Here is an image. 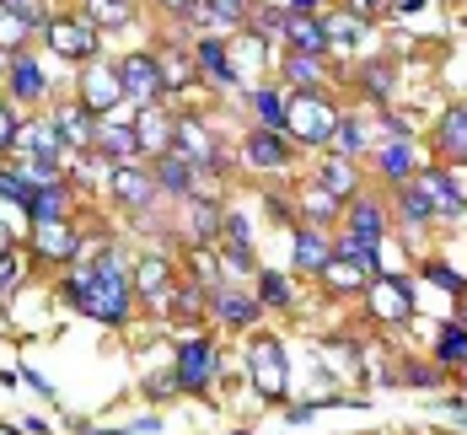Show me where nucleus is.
<instances>
[{"mask_svg":"<svg viewBox=\"0 0 467 435\" xmlns=\"http://www.w3.org/2000/svg\"><path fill=\"white\" fill-rule=\"evenodd\" d=\"M65 306H76V312H87L97 323H108V328H119V323H130V312H135V269H124V253H102L92 264H81L65 285Z\"/></svg>","mask_w":467,"mask_h":435,"instance_id":"f257e3e1","label":"nucleus"},{"mask_svg":"<svg viewBox=\"0 0 467 435\" xmlns=\"http://www.w3.org/2000/svg\"><path fill=\"white\" fill-rule=\"evenodd\" d=\"M247 382L258 387L264 403H285L290 398V360H285V344L275 334H258L247 338Z\"/></svg>","mask_w":467,"mask_h":435,"instance_id":"f03ea898","label":"nucleus"},{"mask_svg":"<svg viewBox=\"0 0 467 435\" xmlns=\"http://www.w3.org/2000/svg\"><path fill=\"white\" fill-rule=\"evenodd\" d=\"M333 124H338V108L327 92H290V119H285V135L296 145H327L333 140Z\"/></svg>","mask_w":467,"mask_h":435,"instance_id":"7ed1b4c3","label":"nucleus"},{"mask_svg":"<svg viewBox=\"0 0 467 435\" xmlns=\"http://www.w3.org/2000/svg\"><path fill=\"white\" fill-rule=\"evenodd\" d=\"M172 371H178V387H183V392H193V398H210V392H215V377H221V349H215L204 334H193V338H183V344H178Z\"/></svg>","mask_w":467,"mask_h":435,"instance_id":"20e7f679","label":"nucleus"},{"mask_svg":"<svg viewBox=\"0 0 467 435\" xmlns=\"http://www.w3.org/2000/svg\"><path fill=\"white\" fill-rule=\"evenodd\" d=\"M424 189V199H430V210H435V221H462L467 215V183L462 172H451L446 161H430V167H420V178H414Z\"/></svg>","mask_w":467,"mask_h":435,"instance_id":"39448f33","label":"nucleus"},{"mask_svg":"<svg viewBox=\"0 0 467 435\" xmlns=\"http://www.w3.org/2000/svg\"><path fill=\"white\" fill-rule=\"evenodd\" d=\"M97 38H102V27H97L92 16L81 11V16H48L44 27V44L59 54V59H76V65H87V59H97Z\"/></svg>","mask_w":467,"mask_h":435,"instance_id":"423d86ee","label":"nucleus"},{"mask_svg":"<svg viewBox=\"0 0 467 435\" xmlns=\"http://www.w3.org/2000/svg\"><path fill=\"white\" fill-rule=\"evenodd\" d=\"M172 150H183L188 161L199 167V172H226V156H221V135L210 129V119H199V113H178V140Z\"/></svg>","mask_w":467,"mask_h":435,"instance_id":"0eeeda50","label":"nucleus"},{"mask_svg":"<svg viewBox=\"0 0 467 435\" xmlns=\"http://www.w3.org/2000/svg\"><path fill=\"white\" fill-rule=\"evenodd\" d=\"M119 81H124V97H130L135 108H150V102H161V97H167L161 59H156V54H145V48H135V54H124V59H119Z\"/></svg>","mask_w":467,"mask_h":435,"instance_id":"6e6552de","label":"nucleus"},{"mask_svg":"<svg viewBox=\"0 0 467 435\" xmlns=\"http://www.w3.org/2000/svg\"><path fill=\"white\" fill-rule=\"evenodd\" d=\"M183 242L188 247H215L221 232H226V204L215 193H188L183 199Z\"/></svg>","mask_w":467,"mask_h":435,"instance_id":"1a4fd4ad","label":"nucleus"},{"mask_svg":"<svg viewBox=\"0 0 467 435\" xmlns=\"http://www.w3.org/2000/svg\"><path fill=\"white\" fill-rule=\"evenodd\" d=\"M210 317H215L221 328H232V334H253L258 317H264V301L242 285H215L210 290Z\"/></svg>","mask_w":467,"mask_h":435,"instance_id":"9d476101","label":"nucleus"},{"mask_svg":"<svg viewBox=\"0 0 467 435\" xmlns=\"http://www.w3.org/2000/svg\"><path fill=\"white\" fill-rule=\"evenodd\" d=\"M366 312H371L376 323H387V328L409 323V317H414V290H409V280L376 274L371 285H366Z\"/></svg>","mask_w":467,"mask_h":435,"instance_id":"9b49d317","label":"nucleus"},{"mask_svg":"<svg viewBox=\"0 0 467 435\" xmlns=\"http://www.w3.org/2000/svg\"><path fill=\"white\" fill-rule=\"evenodd\" d=\"M242 156H247V167H253V172H285V167L296 161V140L280 135V129L253 124V129L242 135Z\"/></svg>","mask_w":467,"mask_h":435,"instance_id":"f8f14e48","label":"nucleus"},{"mask_svg":"<svg viewBox=\"0 0 467 435\" xmlns=\"http://www.w3.org/2000/svg\"><path fill=\"white\" fill-rule=\"evenodd\" d=\"M172 290H178V269H172V258H167V253H140V264H135V295H140L145 306L167 312Z\"/></svg>","mask_w":467,"mask_h":435,"instance_id":"ddd939ff","label":"nucleus"},{"mask_svg":"<svg viewBox=\"0 0 467 435\" xmlns=\"http://www.w3.org/2000/svg\"><path fill=\"white\" fill-rule=\"evenodd\" d=\"M81 102L92 108L97 119H102V113H113V108L124 102L119 59H87V70H81Z\"/></svg>","mask_w":467,"mask_h":435,"instance_id":"4468645a","label":"nucleus"},{"mask_svg":"<svg viewBox=\"0 0 467 435\" xmlns=\"http://www.w3.org/2000/svg\"><path fill=\"white\" fill-rule=\"evenodd\" d=\"M108 189H113V199L119 204H130L135 215H145L150 204H156V172L150 167H140V161H119L113 172H108Z\"/></svg>","mask_w":467,"mask_h":435,"instance_id":"2eb2a0df","label":"nucleus"},{"mask_svg":"<svg viewBox=\"0 0 467 435\" xmlns=\"http://www.w3.org/2000/svg\"><path fill=\"white\" fill-rule=\"evenodd\" d=\"M221 258H226V269L232 274H258V253H253V221L226 204V232H221Z\"/></svg>","mask_w":467,"mask_h":435,"instance_id":"dca6fc26","label":"nucleus"},{"mask_svg":"<svg viewBox=\"0 0 467 435\" xmlns=\"http://www.w3.org/2000/svg\"><path fill=\"white\" fill-rule=\"evenodd\" d=\"M344 232H355L360 242H387V232H392V210L381 204V199H371V193H355L349 204H344Z\"/></svg>","mask_w":467,"mask_h":435,"instance_id":"f3484780","label":"nucleus"},{"mask_svg":"<svg viewBox=\"0 0 467 435\" xmlns=\"http://www.w3.org/2000/svg\"><path fill=\"white\" fill-rule=\"evenodd\" d=\"M247 5L253 0H193V11H188L183 22L188 27H199V33H242L247 27Z\"/></svg>","mask_w":467,"mask_h":435,"instance_id":"a211bd4d","label":"nucleus"},{"mask_svg":"<svg viewBox=\"0 0 467 435\" xmlns=\"http://www.w3.org/2000/svg\"><path fill=\"white\" fill-rule=\"evenodd\" d=\"M280 87L285 92H327V54L280 48Z\"/></svg>","mask_w":467,"mask_h":435,"instance_id":"6ab92c4d","label":"nucleus"},{"mask_svg":"<svg viewBox=\"0 0 467 435\" xmlns=\"http://www.w3.org/2000/svg\"><path fill=\"white\" fill-rule=\"evenodd\" d=\"M135 135H140V156H167L178 140V113H167V102H150L135 113Z\"/></svg>","mask_w":467,"mask_h":435,"instance_id":"aec40b11","label":"nucleus"},{"mask_svg":"<svg viewBox=\"0 0 467 435\" xmlns=\"http://www.w3.org/2000/svg\"><path fill=\"white\" fill-rule=\"evenodd\" d=\"M327 258H333V237H327V226H296L290 232V264H296V274H323L327 269Z\"/></svg>","mask_w":467,"mask_h":435,"instance_id":"412c9836","label":"nucleus"},{"mask_svg":"<svg viewBox=\"0 0 467 435\" xmlns=\"http://www.w3.org/2000/svg\"><path fill=\"white\" fill-rule=\"evenodd\" d=\"M430 140H435V156H441L446 167H467V102H451V108L435 119Z\"/></svg>","mask_w":467,"mask_h":435,"instance_id":"4be33fe9","label":"nucleus"},{"mask_svg":"<svg viewBox=\"0 0 467 435\" xmlns=\"http://www.w3.org/2000/svg\"><path fill=\"white\" fill-rule=\"evenodd\" d=\"M355 87L360 97L371 102V108H392V97H398V59L387 54H371V59H360V70H355Z\"/></svg>","mask_w":467,"mask_h":435,"instance_id":"5701e85b","label":"nucleus"},{"mask_svg":"<svg viewBox=\"0 0 467 435\" xmlns=\"http://www.w3.org/2000/svg\"><path fill=\"white\" fill-rule=\"evenodd\" d=\"M193 59H199V76H204L210 87H236V81H242L236 65H232V44H226L221 33H199V38H193Z\"/></svg>","mask_w":467,"mask_h":435,"instance_id":"b1692460","label":"nucleus"},{"mask_svg":"<svg viewBox=\"0 0 467 435\" xmlns=\"http://www.w3.org/2000/svg\"><path fill=\"white\" fill-rule=\"evenodd\" d=\"M33 253L48 264H76L81 258V237L70 221H33Z\"/></svg>","mask_w":467,"mask_h":435,"instance_id":"393cba45","label":"nucleus"},{"mask_svg":"<svg viewBox=\"0 0 467 435\" xmlns=\"http://www.w3.org/2000/svg\"><path fill=\"white\" fill-rule=\"evenodd\" d=\"M54 129H59V140L70 145V150H92L97 145V113L81 97H70V102L54 108Z\"/></svg>","mask_w":467,"mask_h":435,"instance_id":"a878e982","label":"nucleus"},{"mask_svg":"<svg viewBox=\"0 0 467 435\" xmlns=\"http://www.w3.org/2000/svg\"><path fill=\"white\" fill-rule=\"evenodd\" d=\"M392 215H398V226H403V237L420 242L430 232V221H435V210H430V199H424L420 183H403V189H392Z\"/></svg>","mask_w":467,"mask_h":435,"instance_id":"bb28decb","label":"nucleus"},{"mask_svg":"<svg viewBox=\"0 0 467 435\" xmlns=\"http://www.w3.org/2000/svg\"><path fill=\"white\" fill-rule=\"evenodd\" d=\"M376 172L387 178V189H403V183H414V178H420V150H414V140H387V145H376Z\"/></svg>","mask_w":467,"mask_h":435,"instance_id":"cd10ccee","label":"nucleus"},{"mask_svg":"<svg viewBox=\"0 0 467 435\" xmlns=\"http://www.w3.org/2000/svg\"><path fill=\"white\" fill-rule=\"evenodd\" d=\"M108 161H135L140 156V135H135V113H124V119H108V124H97V145Z\"/></svg>","mask_w":467,"mask_h":435,"instance_id":"c85d7f7f","label":"nucleus"},{"mask_svg":"<svg viewBox=\"0 0 467 435\" xmlns=\"http://www.w3.org/2000/svg\"><path fill=\"white\" fill-rule=\"evenodd\" d=\"M296 215H301L306 226H333V221L344 215V199H333V193L312 178V183H301V189H296Z\"/></svg>","mask_w":467,"mask_h":435,"instance_id":"c756f323","label":"nucleus"},{"mask_svg":"<svg viewBox=\"0 0 467 435\" xmlns=\"http://www.w3.org/2000/svg\"><path fill=\"white\" fill-rule=\"evenodd\" d=\"M161 59V81H167V97L172 92H193L204 76H199V59H193V44H167V54H156Z\"/></svg>","mask_w":467,"mask_h":435,"instance_id":"7c9ffc66","label":"nucleus"},{"mask_svg":"<svg viewBox=\"0 0 467 435\" xmlns=\"http://www.w3.org/2000/svg\"><path fill=\"white\" fill-rule=\"evenodd\" d=\"M280 44L296 48V54H333L327 48V33H323V16H301V11H285Z\"/></svg>","mask_w":467,"mask_h":435,"instance_id":"2f4dec72","label":"nucleus"},{"mask_svg":"<svg viewBox=\"0 0 467 435\" xmlns=\"http://www.w3.org/2000/svg\"><path fill=\"white\" fill-rule=\"evenodd\" d=\"M150 172H156V189L172 193V199H188V193H193V178H199V167L188 161L183 150H167V156H156V161H150Z\"/></svg>","mask_w":467,"mask_h":435,"instance_id":"473e14b6","label":"nucleus"},{"mask_svg":"<svg viewBox=\"0 0 467 435\" xmlns=\"http://www.w3.org/2000/svg\"><path fill=\"white\" fill-rule=\"evenodd\" d=\"M317 183H323V189L333 193V199H344V204H349L355 193H366V189H360L366 178H360L355 156H323V167H317Z\"/></svg>","mask_w":467,"mask_h":435,"instance_id":"72a5a7b5","label":"nucleus"},{"mask_svg":"<svg viewBox=\"0 0 467 435\" xmlns=\"http://www.w3.org/2000/svg\"><path fill=\"white\" fill-rule=\"evenodd\" d=\"M247 108H253V124L285 135V119H290V92L285 87H247Z\"/></svg>","mask_w":467,"mask_h":435,"instance_id":"f704fd0d","label":"nucleus"},{"mask_svg":"<svg viewBox=\"0 0 467 435\" xmlns=\"http://www.w3.org/2000/svg\"><path fill=\"white\" fill-rule=\"evenodd\" d=\"M11 97H22V102H44L48 97V70L33 54H16L11 59Z\"/></svg>","mask_w":467,"mask_h":435,"instance_id":"c9c22d12","label":"nucleus"},{"mask_svg":"<svg viewBox=\"0 0 467 435\" xmlns=\"http://www.w3.org/2000/svg\"><path fill=\"white\" fill-rule=\"evenodd\" d=\"M371 280H376V274H366V269H360V264H349V258H327V269L317 274V285H323L327 295H355V290L366 295Z\"/></svg>","mask_w":467,"mask_h":435,"instance_id":"e433bc0d","label":"nucleus"},{"mask_svg":"<svg viewBox=\"0 0 467 435\" xmlns=\"http://www.w3.org/2000/svg\"><path fill=\"white\" fill-rule=\"evenodd\" d=\"M199 317H210V290L199 280H178L172 301H167V323H199Z\"/></svg>","mask_w":467,"mask_h":435,"instance_id":"4c0bfd02","label":"nucleus"},{"mask_svg":"<svg viewBox=\"0 0 467 435\" xmlns=\"http://www.w3.org/2000/svg\"><path fill=\"white\" fill-rule=\"evenodd\" d=\"M27 221H70V183H44L33 189V199L22 204Z\"/></svg>","mask_w":467,"mask_h":435,"instance_id":"58836bf2","label":"nucleus"},{"mask_svg":"<svg viewBox=\"0 0 467 435\" xmlns=\"http://www.w3.org/2000/svg\"><path fill=\"white\" fill-rule=\"evenodd\" d=\"M366 145H371V129H366V119H360V113H338L327 150H333V156H355V161H360V150H366Z\"/></svg>","mask_w":467,"mask_h":435,"instance_id":"ea45409f","label":"nucleus"},{"mask_svg":"<svg viewBox=\"0 0 467 435\" xmlns=\"http://www.w3.org/2000/svg\"><path fill=\"white\" fill-rule=\"evenodd\" d=\"M323 33H327V48H338V54L366 44V22H355L349 11H323Z\"/></svg>","mask_w":467,"mask_h":435,"instance_id":"a19ab883","label":"nucleus"},{"mask_svg":"<svg viewBox=\"0 0 467 435\" xmlns=\"http://www.w3.org/2000/svg\"><path fill=\"white\" fill-rule=\"evenodd\" d=\"M16 150H22V156H54V161H59V150H70V145L59 140V129H54V119H48V124H22Z\"/></svg>","mask_w":467,"mask_h":435,"instance_id":"79ce46f5","label":"nucleus"},{"mask_svg":"<svg viewBox=\"0 0 467 435\" xmlns=\"http://www.w3.org/2000/svg\"><path fill=\"white\" fill-rule=\"evenodd\" d=\"M258 301H264V312H290V306H296L290 274H280V269H258Z\"/></svg>","mask_w":467,"mask_h":435,"instance_id":"37998d69","label":"nucleus"},{"mask_svg":"<svg viewBox=\"0 0 467 435\" xmlns=\"http://www.w3.org/2000/svg\"><path fill=\"white\" fill-rule=\"evenodd\" d=\"M247 33L280 44V33H285V5L280 0H253V5H247Z\"/></svg>","mask_w":467,"mask_h":435,"instance_id":"c03bdc74","label":"nucleus"},{"mask_svg":"<svg viewBox=\"0 0 467 435\" xmlns=\"http://www.w3.org/2000/svg\"><path fill=\"white\" fill-rule=\"evenodd\" d=\"M435 360H441L446 371H462L467 366V328L462 323H446V328L435 334Z\"/></svg>","mask_w":467,"mask_h":435,"instance_id":"a18cd8bd","label":"nucleus"},{"mask_svg":"<svg viewBox=\"0 0 467 435\" xmlns=\"http://www.w3.org/2000/svg\"><path fill=\"white\" fill-rule=\"evenodd\" d=\"M81 11L92 16L102 33H108V27H130V22H135V0H81Z\"/></svg>","mask_w":467,"mask_h":435,"instance_id":"49530a36","label":"nucleus"},{"mask_svg":"<svg viewBox=\"0 0 467 435\" xmlns=\"http://www.w3.org/2000/svg\"><path fill=\"white\" fill-rule=\"evenodd\" d=\"M193 258H188V280H199L204 290L226 285V274H221V247H188Z\"/></svg>","mask_w":467,"mask_h":435,"instance_id":"de8ad7c7","label":"nucleus"},{"mask_svg":"<svg viewBox=\"0 0 467 435\" xmlns=\"http://www.w3.org/2000/svg\"><path fill=\"white\" fill-rule=\"evenodd\" d=\"M376 253H381V247H376V242H360L355 232H344V237L333 242V258H349V264H360L366 274H381V258H376Z\"/></svg>","mask_w":467,"mask_h":435,"instance_id":"09e8293b","label":"nucleus"},{"mask_svg":"<svg viewBox=\"0 0 467 435\" xmlns=\"http://www.w3.org/2000/svg\"><path fill=\"white\" fill-rule=\"evenodd\" d=\"M27 33H33V27L11 11V0H0V48H5V54H22V38H27Z\"/></svg>","mask_w":467,"mask_h":435,"instance_id":"8fccbe9b","label":"nucleus"},{"mask_svg":"<svg viewBox=\"0 0 467 435\" xmlns=\"http://www.w3.org/2000/svg\"><path fill=\"white\" fill-rule=\"evenodd\" d=\"M16 172H22L33 189H44V183H59V161H54V156H27Z\"/></svg>","mask_w":467,"mask_h":435,"instance_id":"3c124183","label":"nucleus"},{"mask_svg":"<svg viewBox=\"0 0 467 435\" xmlns=\"http://www.w3.org/2000/svg\"><path fill=\"white\" fill-rule=\"evenodd\" d=\"M376 124H381L387 140H414V119L398 113V108H376Z\"/></svg>","mask_w":467,"mask_h":435,"instance_id":"603ef678","label":"nucleus"},{"mask_svg":"<svg viewBox=\"0 0 467 435\" xmlns=\"http://www.w3.org/2000/svg\"><path fill=\"white\" fill-rule=\"evenodd\" d=\"M424 280H435V285L451 290V295H467V280L457 274V269H446L441 258H424Z\"/></svg>","mask_w":467,"mask_h":435,"instance_id":"864d4df0","label":"nucleus"},{"mask_svg":"<svg viewBox=\"0 0 467 435\" xmlns=\"http://www.w3.org/2000/svg\"><path fill=\"white\" fill-rule=\"evenodd\" d=\"M338 11H349L355 22H366V27H371V22H381V16L392 11V0H338Z\"/></svg>","mask_w":467,"mask_h":435,"instance_id":"5fc2aeb1","label":"nucleus"},{"mask_svg":"<svg viewBox=\"0 0 467 435\" xmlns=\"http://www.w3.org/2000/svg\"><path fill=\"white\" fill-rule=\"evenodd\" d=\"M403 382H409V387H441V382H446V366H441V360H435V366L409 360V366H403Z\"/></svg>","mask_w":467,"mask_h":435,"instance_id":"6e6d98bb","label":"nucleus"},{"mask_svg":"<svg viewBox=\"0 0 467 435\" xmlns=\"http://www.w3.org/2000/svg\"><path fill=\"white\" fill-rule=\"evenodd\" d=\"M0 199H16V204H27V199H33V183H27L16 167H11V172H0Z\"/></svg>","mask_w":467,"mask_h":435,"instance_id":"4d7b16f0","label":"nucleus"},{"mask_svg":"<svg viewBox=\"0 0 467 435\" xmlns=\"http://www.w3.org/2000/svg\"><path fill=\"white\" fill-rule=\"evenodd\" d=\"M22 280V253L16 247H0V290H11Z\"/></svg>","mask_w":467,"mask_h":435,"instance_id":"13d9d810","label":"nucleus"},{"mask_svg":"<svg viewBox=\"0 0 467 435\" xmlns=\"http://www.w3.org/2000/svg\"><path fill=\"white\" fill-rule=\"evenodd\" d=\"M16 135H22V124H16L11 102H0V156H5V150H16Z\"/></svg>","mask_w":467,"mask_h":435,"instance_id":"bf43d9fd","label":"nucleus"},{"mask_svg":"<svg viewBox=\"0 0 467 435\" xmlns=\"http://www.w3.org/2000/svg\"><path fill=\"white\" fill-rule=\"evenodd\" d=\"M172 392H183V387H178V371H167V377H150V387H145V398H150V403H167Z\"/></svg>","mask_w":467,"mask_h":435,"instance_id":"052dcab7","label":"nucleus"},{"mask_svg":"<svg viewBox=\"0 0 467 435\" xmlns=\"http://www.w3.org/2000/svg\"><path fill=\"white\" fill-rule=\"evenodd\" d=\"M285 11H301V16H323V0H280Z\"/></svg>","mask_w":467,"mask_h":435,"instance_id":"680f3d73","label":"nucleus"},{"mask_svg":"<svg viewBox=\"0 0 467 435\" xmlns=\"http://www.w3.org/2000/svg\"><path fill=\"white\" fill-rule=\"evenodd\" d=\"M22 377H27V387H33V392H38V398H54V387H48L44 377H38V371H33V366H27V371H22Z\"/></svg>","mask_w":467,"mask_h":435,"instance_id":"e2e57ef3","label":"nucleus"},{"mask_svg":"<svg viewBox=\"0 0 467 435\" xmlns=\"http://www.w3.org/2000/svg\"><path fill=\"white\" fill-rule=\"evenodd\" d=\"M156 5H161V11H172V16H178V22H183L188 11H193V0H156Z\"/></svg>","mask_w":467,"mask_h":435,"instance_id":"0e129e2a","label":"nucleus"},{"mask_svg":"<svg viewBox=\"0 0 467 435\" xmlns=\"http://www.w3.org/2000/svg\"><path fill=\"white\" fill-rule=\"evenodd\" d=\"M16 435H48V425H44V419H22V425H16Z\"/></svg>","mask_w":467,"mask_h":435,"instance_id":"69168bd1","label":"nucleus"},{"mask_svg":"<svg viewBox=\"0 0 467 435\" xmlns=\"http://www.w3.org/2000/svg\"><path fill=\"white\" fill-rule=\"evenodd\" d=\"M424 5H430V0H392V11H409V16H414V11H424Z\"/></svg>","mask_w":467,"mask_h":435,"instance_id":"338daca9","label":"nucleus"},{"mask_svg":"<svg viewBox=\"0 0 467 435\" xmlns=\"http://www.w3.org/2000/svg\"><path fill=\"white\" fill-rule=\"evenodd\" d=\"M457 323H462V328H467V295H462V306H457Z\"/></svg>","mask_w":467,"mask_h":435,"instance_id":"774afa93","label":"nucleus"}]
</instances>
